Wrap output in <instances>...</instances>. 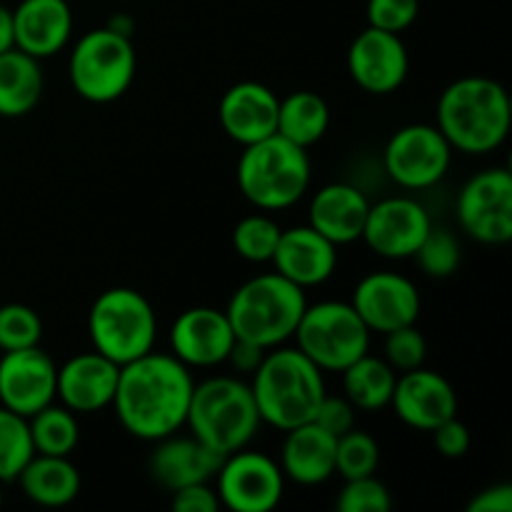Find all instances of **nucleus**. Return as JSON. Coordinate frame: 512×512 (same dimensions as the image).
Masks as SVG:
<instances>
[{
	"label": "nucleus",
	"instance_id": "7ed1b4c3",
	"mask_svg": "<svg viewBox=\"0 0 512 512\" xmlns=\"http://www.w3.org/2000/svg\"><path fill=\"white\" fill-rule=\"evenodd\" d=\"M253 398L260 420L278 430L298 428L315 418L325 398L323 370L298 348H273L253 373Z\"/></svg>",
	"mask_w": 512,
	"mask_h": 512
},
{
	"label": "nucleus",
	"instance_id": "6e6552de",
	"mask_svg": "<svg viewBox=\"0 0 512 512\" xmlns=\"http://www.w3.org/2000/svg\"><path fill=\"white\" fill-rule=\"evenodd\" d=\"M135 68L138 58L130 35L105 25L78 38L70 53L68 75L75 93L83 100L113 103L128 93L135 80Z\"/></svg>",
	"mask_w": 512,
	"mask_h": 512
},
{
	"label": "nucleus",
	"instance_id": "473e14b6",
	"mask_svg": "<svg viewBox=\"0 0 512 512\" xmlns=\"http://www.w3.org/2000/svg\"><path fill=\"white\" fill-rule=\"evenodd\" d=\"M380 465V448L373 435L363 430H348L335 443V473L343 480L375 475Z\"/></svg>",
	"mask_w": 512,
	"mask_h": 512
},
{
	"label": "nucleus",
	"instance_id": "423d86ee",
	"mask_svg": "<svg viewBox=\"0 0 512 512\" xmlns=\"http://www.w3.org/2000/svg\"><path fill=\"white\" fill-rule=\"evenodd\" d=\"M238 160V188L260 210H285L310 188L313 165L308 150L273 133L258 143L243 145Z\"/></svg>",
	"mask_w": 512,
	"mask_h": 512
},
{
	"label": "nucleus",
	"instance_id": "412c9836",
	"mask_svg": "<svg viewBox=\"0 0 512 512\" xmlns=\"http://www.w3.org/2000/svg\"><path fill=\"white\" fill-rule=\"evenodd\" d=\"M278 108L280 98L268 85L243 80L225 90L218 110L220 125L235 143H258L278 128Z\"/></svg>",
	"mask_w": 512,
	"mask_h": 512
},
{
	"label": "nucleus",
	"instance_id": "4c0bfd02",
	"mask_svg": "<svg viewBox=\"0 0 512 512\" xmlns=\"http://www.w3.org/2000/svg\"><path fill=\"white\" fill-rule=\"evenodd\" d=\"M368 23L388 33H403L418 20L420 0H368Z\"/></svg>",
	"mask_w": 512,
	"mask_h": 512
},
{
	"label": "nucleus",
	"instance_id": "f8f14e48",
	"mask_svg": "<svg viewBox=\"0 0 512 512\" xmlns=\"http://www.w3.org/2000/svg\"><path fill=\"white\" fill-rule=\"evenodd\" d=\"M458 223L470 238L503 245L512 238V173L488 168L463 185L458 195Z\"/></svg>",
	"mask_w": 512,
	"mask_h": 512
},
{
	"label": "nucleus",
	"instance_id": "c756f323",
	"mask_svg": "<svg viewBox=\"0 0 512 512\" xmlns=\"http://www.w3.org/2000/svg\"><path fill=\"white\" fill-rule=\"evenodd\" d=\"M30 440H33V450L38 455H63L70 458L80 440V425L75 420L73 410L65 405H45L35 415L28 418Z\"/></svg>",
	"mask_w": 512,
	"mask_h": 512
},
{
	"label": "nucleus",
	"instance_id": "c03bdc74",
	"mask_svg": "<svg viewBox=\"0 0 512 512\" xmlns=\"http://www.w3.org/2000/svg\"><path fill=\"white\" fill-rule=\"evenodd\" d=\"M13 48V10L0 3V53Z\"/></svg>",
	"mask_w": 512,
	"mask_h": 512
},
{
	"label": "nucleus",
	"instance_id": "20e7f679",
	"mask_svg": "<svg viewBox=\"0 0 512 512\" xmlns=\"http://www.w3.org/2000/svg\"><path fill=\"white\" fill-rule=\"evenodd\" d=\"M305 305V290L280 273H263L240 285L230 298L228 315L238 340L273 350L295 335Z\"/></svg>",
	"mask_w": 512,
	"mask_h": 512
},
{
	"label": "nucleus",
	"instance_id": "f03ea898",
	"mask_svg": "<svg viewBox=\"0 0 512 512\" xmlns=\"http://www.w3.org/2000/svg\"><path fill=\"white\" fill-rule=\"evenodd\" d=\"M510 120L512 108L503 85L485 75H468L443 90L435 125L453 150L485 155L508 140Z\"/></svg>",
	"mask_w": 512,
	"mask_h": 512
},
{
	"label": "nucleus",
	"instance_id": "6ab92c4d",
	"mask_svg": "<svg viewBox=\"0 0 512 512\" xmlns=\"http://www.w3.org/2000/svg\"><path fill=\"white\" fill-rule=\"evenodd\" d=\"M270 263L275 273L288 278L300 288H315L333 278L338 268V245L310 225H298L280 233L278 248Z\"/></svg>",
	"mask_w": 512,
	"mask_h": 512
},
{
	"label": "nucleus",
	"instance_id": "37998d69",
	"mask_svg": "<svg viewBox=\"0 0 512 512\" xmlns=\"http://www.w3.org/2000/svg\"><path fill=\"white\" fill-rule=\"evenodd\" d=\"M263 358H265L263 348H258V345L245 343V340L235 338V343H233V348H230V355H228V360H225V363L233 365L238 373L253 375L255 370H258V365L263 363Z\"/></svg>",
	"mask_w": 512,
	"mask_h": 512
},
{
	"label": "nucleus",
	"instance_id": "0eeeda50",
	"mask_svg": "<svg viewBox=\"0 0 512 512\" xmlns=\"http://www.w3.org/2000/svg\"><path fill=\"white\" fill-rule=\"evenodd\" d=\"M88 333L100 355L125 365L153 350L158 318L143 293L133 288H110L90 305Z\"/></svg>",
	"mask_w": 512,
	"mask_h": 512
},
{
	"label": "nucleus",
	"instance_id": "72a5a7b5",
	"mask_svg": "<svg viewBox=\"0 0 512 512\" xmlns=\"http://www.w3.org/2000/svg\"><path fill=\"white\" fill-rule=\"evenodd\" d=\"M418 260L420 270L430 278H450L453 273H458L460 268V243L450 230L443 228H430L428 235L423 238V243L418 245L413 255Z\"/></svg>",
	"mask_w": 512,
	"mask_h": 512
},
{
	"label": "nucleus",
	"instance_id": "39448f33",
	"mask_svg": "<svg viewBox=\"0 0 512 512\" xmlns=\"http://www.w3.org/2000/svg\"><path fill=\"white\" fill-rule=\"evenodd\" d=\"M260 413L255 405L253 390L248 383L233 375L208 378L193 388L185 425L190 435L225 455L248 448L258 435Z\"/></svg>",
	"mask_w": 512,
	"mask_h": 512
},
{
	"label": "nucleus",
	"instance_id": "cd10ccee",
	"mask_svg": "<svg viewBox=\"0 0 512 512\" xmlns=\"http://www.w3.org/2000/svg\"><path fill=\"white\" fill-rule=\"evenodd\" d=\"M398 373L385 358L365 353L343 370V395L353 403L355 410L375 413L390 405Z\"/></svg>",
	"mask_w": 512,
	"mask_h": 512
},
{
	"label": "nucleus",
	"instance_id": "1a4fd4ad",
	"mask_svg": "<svg viewBox=\"0 0 512 512\" xmlns=\"http://www.w3.org/2000/svg\"><path fill=\"white\" fill-rule=\"evenodd\" d=\"M295 348L308 355L323 373H343L350 363L370 353V330L350 303L325 300L305 305L295 328Z\"/></svg>",
	"mask_w": 512,
	"mask_h": 512
},
{
	"label": "nucleus",
	"instance_id": "f3484780",
	"mask_svg": "<svg viewBox=\"0 0 512 512\" xmlns=\"http://www.w3.org/2000/svg\"><path fill=\"white\" fill-rule=\"evenodd\" d=\"M233 343L235 333L225 310L208 305L183 310L170 328L173 355L188 368H213L225 363Z\"/></svg>",
	"mask_w": 512,
	"mask_h": 512
},
{
	"label": "nucleus",
	"instance_id": "a19ab883",
	"mask_svg": "<svg viewBox=\"0 0 512 512\" xmlns=\"http://www.w3.org/2000/svg\"><path fill=\"white\" fill-rule=\"evenodd\" d=\"M170 505L178 512H218L223 508L218 493H215V488L210 483H193L173 490Z\"/></svg>",
	"mask_w": 512,
	"mask_h": 512
},
{
	"label": "nucleus",
	"instance_id": "2eb2a0df",
	"mask_svg": "<svg viewBox=\"0 0 512 512\" xmlns=\"http://www.w3.org/2000/svg\"><path fill=\"white\" fill-rule=\"evenodd\" d=\"M350 305L363 318L370 333H390V330L413 325L420 315L418 285L400 273H370L355 285Z\"/></svg>",
	"mask_w": 512,
	"mask_h": 512
},
{
	"label": "nucleus",
	"instance_id": "4468645a",
	"mask_svg": "<svg viewBox=\"0 0 512 512\" xmlns=\"http://www.w3.org/2000/svg\"><path fill=\"white\" fill-rule=\"evenodd\" d=\"M430 228L433 220L418 200L395 195L370 205L360 240L380 258L405 260L413 258Z\"/></svg>",
	"mask_w": 512,
	"mask_h": 512
},
{
	"label": "nucleus",
	"instance_id": "5701e85b",
	"mask_svg": "<svg viewBox=\"0 0 512 512\" xmlns=\"http://www.w3.org/2000/svg\"><path fill=\"white\" fill-rule=\"evenodd\" d=\"M220 463H223V455L200 443L195 435L180 438L173 433L155 445L153 455H150V475L155 478V483L173 493L185 485L215 480Z\"/></svg>",
	"mask_w": 512,
	"mask_h": 512
},
{
	"label": "nucleus",
	"instance_id": "e433bc0d",
	"mask_svg": "<svg viewBox=\"0 0 512 512\" xmlns=\"http://www.w3.org/2000/svg\"><path fill=\"white\" fill-rule=\"evenodd\" d=\"M425 353H428V343H425L423 333L415 328V323L385 333L383 358L388 360L395 373H408V370L420 368L425 363Z\"/></svg>",
	"mask_w": 512,
	"mask_h": 512
},
{
	"label": "nucleus",
	"instance_id": "c9c22d12",
	"mask_svg": "<svg viewBox=\"0 0 512 512\" xmlns=\"http://www.w3.org/2000/svg\"><path fill=\"white\" fill-rule=\"evenodd\" d=\"M335 508L340 512H388L393 508V495L375 475L345 480Z\"/></svg>",
	"mask_w": 512,
	"mask_h": 512
},
{
	"label": "nucleus",
	"instance_id": "2f4dec72",
	"mask_svg": "<svg viewBox=\"0 0 512 512\" xmlns=\"http://www.w3.org/2000/svg\"><path fill=\"white\" fill-rule=\"evenodd\" d=\"M280 225L270 215L253 213L240 220L233 230L235 253L248 263H270L280 240Z\"/></svg>",
	"mask_w": 512,
	"mask_h": 512
},
{
	"label": "nucleus",
	"instance_id": "393cba45",
	"mask_svg": "<svg viewBox=\"0 0 512 512\" xmlns=\"http://www.w3.org/2000/svg\"><path fill=\"white\" fill-rule=\"evenodd\" d=\"M335 443L338 438L313 420L285 430L280 470L298 485H323L335 473Z\"/></svg>",
	"mask_w": 512,
	"mask_h": 512
},
{
	"label": "nucleus",
	"instance_id": "a878e982",
	"mask_svg": "<svg viewBox=\"0 0 512 512\" xmlns=\"http://www.w3.org/2000/svg\"><path fill=\"white\" fill-rule=\"evenodd\" d=\"M18 483L25 498L33 503L43 505V508H63L78 498L83 480L70 458L35 453L28 465L20 470Z\"/></svg>",
	"mask_w": 512,
	"mask_h": 512
},
{
	"label": "nucleus",
	"instance_id": "aec40b11",
	"mask_svg": "<svg viewBox=\"0 0 512 512\" xmlns=\"http://www.w3.org/2000/svg\"><path fill=\"white\" fill-rule=\"evenodd\" d=\"M120 365L100 355L80 353L65 360L58 368V398L73 413H98L105 410L115 398Z\"/></svg>",
	"mask_w": 512,
	"mask_h": 512
},
{
	"label": "nucleus",
	"instance_id": "58836bf2",
	"mask_svg": "<svg viewBox=\"0 0 512 512\" xmlns=\"http://www.w3.org/2000/svg\"><path fill=\"white\" fill-rule=\"evenodd\" d=\"M313 423L320 425L325 433L340 438V435H345L348 430L355 428L353 403H350L345 395H328V393H325V398L320 400L318 410H315Z\"/></svg>",
	"mask_w": 512,
	"mask_h": 512
},
{
	"label": "nucleus",
	"instance_id": "f257e3e1",
	"mask_svg": "<svg viewBox=\"0 0 512 512\" xmlns=\"http://www.w3.org/2000/svg\"><path fill=\"white\" fill-rule=\"evenodd\" d=\"M193 375L173 353H150L120 365L113 408L125 433L158 443L178 433L188 418Z\"/></svg>",
	"mask_w": 512,
	"mask_h": 512
},
{
	"label": "nucleus",
	"instance_id": "b1692460",
	"mask_svg": "<svg viewBox=\"0 0 512 512\" xmlns=\"http://www.w3.org/2000/svg\"><path fill=\"white\" fill-rule=\"evenodd\" d=\"M368 210L370 203L363 190L350 183H330L313 195L308 225L330 243L348 245L363 235Z\"/></svg>",
	"mask_w": 512,
	"mask_h": 512
},
{
	"label": "nucleus",
	"instance_id": "ddd939ff",
	"mask_svg": "<svg viewBox=\"0 0 512 512\" xmlns=\"http://www.w3.org/2000/svg\"><path fill=\"white\" fill-rule=\"evenodd\" d=\"M58 365L40 345L5 350L0 358V405L30 418L58 398Z\"/></svg>",
	"mask_w": 512,
	"mask_h": 512
},
{
	"label": "nucleus",
	"instance_id": "9b49d317",
	"mask_svg": "<svg viewBox=\"0 0 512 512\" xmlns=\"http://www.w3.org/2000/svg\"><path fill=\"white\" fill-rule=\"evenodd\" d=\"M385 173L408 190L438 185L453 163V148L438 125L413 123L400 128L385 145Z\"/></svg>",
	"mask_w": 512,
	"mask_h": 512
},
{
	"label": "nucleus",
	"instance_id": "4be33fe9",
	"mask_svg": "<svg viewBox=\"0 0 512 512\" xmlns=\"http://www.w3.org/2000/svg\"><path fill=\"white\" fill-rule=\"evenodd\" d=\"M73 35L68 0H20L13 10V45L43 60L60 53Z\"/></svg>",
	"mask_w": 512,
	"mask_h": 512
},
{
	"label": "nucleus",
	"instance_id": "79ce46f5",
	"mask_svg": "<svg viewBox=\"0 0 512 512\" xmlns=\"http://www.w3.org/2000/svg\"><path fill=\"white\" fill-rule=\"evenodd\" d=\"M512 510V485L495 483L480 490L468 503V512H510Z\"/></svg>",
	"mask_w": 512,
	"mask_h": 512
},
{
	"label": "nucleus",
	"instance_id": "c85d7f7f",
	"mask_svg": "<svg viewBox=\"0 0 512 512\" xmlns=\"http://www.w3.org/2000/svg\"><path fill=\"white\" fill-rule=\"evenodd\" d=\"M330 128V108L323 95L313 90H298L280 100L278 108V128L275 133L288 138L290 143L308 150L318 143Z\"/></svg>",
	"mask_w": 512,
	"mask_h": 512
},
{
	"label": "nucleus",
	"instance_id": "7c9ffc66",
	"mask_svg": "<svg viewBox=\"0 0 512 512\" xmlns=\"http://www.w3.org/2000/svg\"><path fill=\"white\" fill-rule=\"evenodd\" d=\"M33 455L28 418L0 405V483L18 480Z\"/></svg>",
	"mask_w": 512,
	"mask_h": 512
},
{
	"label": "nucleus",
	"instance_id": "dca6fc26",
	"mask_svg": "<svg viewBox=\"0 0 512 512\" xmlns=\"http://www.w3.org/2000/svg\"><path fill=\"white\" fill-rule=\"evenodd\" d=\"M410 70L408 48L398 33L368 25L348 50V73L355 83L373 95L395 93Z\"/></svg>",
	"mask_w": 512,
	"mask_h": 512
},
{
	"label": "nucleus",
	"instance_id": "a211bd4d",
	"mask_svg": "<svg viewBox=\"0 0 512 512\" xmlns=\"http://www.w3.org/2000/svg\"><path fill=\"white\" fill-rule=\"evenodd\" d=\"M390 405L405 425L430 433L443 420L458 415V393L448 378L420 365L395 380Z\"/></svg>",
	"mask_w": 512,
	"mask_h": 512
},
{
	"label": "nucleus",
	"instance_id": "f704fd0d",
	"mask_svg": "<svg viewBox=\"0 0 512 512\" xmlns=\"http://www.w3.org/2000/svg\"><path fill=\"white\" fill-rule=\"evenodd\" d=\"M43 320L30 305H0V350H20L40 345Z\"/></svg>",
	"mask_w": 512,
	"mask_h": 512
},
{
	"label": "nucleus",
	"instance_id": "9d476101",
	"mask_svg": "<svg viewBox=\"0 0 512 512\" xmlns=\"http://www.w3.org/2000/svg\"><path fill=\"white\" fill-rule=\"evenodd\" d=\"M215 493L220 505L233 512H270L285 493V475L280 463L258 450H235L225 455L215 475Z\"/></svg>",
	"mask_w": 512,
	"mask_h": 512
},
{
	"label": "nucleus",
	"instance_id": "bb28decb",
	"mask_svg": "<svg viewBox=\"0 0 512 512\" xmlns=\"http://www.w3.org/2000/svg\"><path fill=\"white\" fill-rule=\"evenodd\" d=\"M43 95L40 60L13 45L0 53V118H23Z\"/></svg>",
	"mask_w": 512,
	"mask_h": 512
},
{
	"label": "nucleus",
	"instance_id": "a18cd8bd",
	"mask_svg": "<svg viewBox=\"0 0 512 512\" xmlns=\"http://www.w3.org/2000/svg\"><path fill=\"white\" fill-rule=\"evenodd\" d=\"M0 485H3V483H0ZM0 505H3V488H0Z\"/></svg>",
	"mask_w": 512,
	"mask_h": 512
},
{
	"label": "nucleus",
	"instance_id": "ea45409f",
	"mask_svg": "<svg viewBox=\"0 0 512 512\" xmlns=\"http://www.w3.org/2000/svg\"><path fill=\"white\" fill-rule=\"evenodd\" d=\"M430 433H433L435 448H438V453L443 455V458L458 460L470 450V430L463 420H458V415L443 420V423H440L438 428L430 430Z\"/></svg>",
	"mask_w": 512,
	"mask_h": 512
}]
</instances>
